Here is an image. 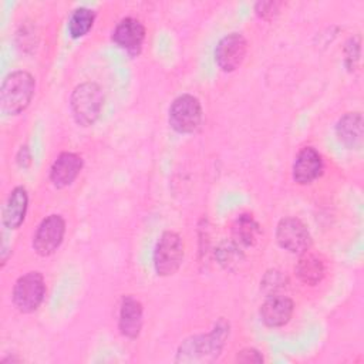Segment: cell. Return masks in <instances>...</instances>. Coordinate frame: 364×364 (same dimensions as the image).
<instances>
[{"mask_svg": "<svg viewBox=\"0 0 364 364\" xmlns=\"http://www.w3.org/2000/svg\"><path fill=\"white\" fill-rule=\"evenodd\" d=\"M296 274L306 284H317L324 276V263L317 255L304 252L296 264Z\"/></svg>", "mask_w": 364, "mask_h": 364, "instance_id": "ac0fdd59", "label": "cell"}, {"mask_svg": "<svg viewBox=\"0 0 364 364\" xmlns=\"http://www.w3.org/2000/svg\"><path fill=\"white\" fill-rule=\"evenodd\" d=\"M276 239L284 250L291 253H304L311 243L306 225L297 218H283L277 225Z\"/></svg>", "mask_w": 364, "mask_h": 364, "instance_id": "ba28073f", "label": "cell"}, {"mask_svg": "<svg viewBox=\"0 0 364 364\" xmlns=\"http://www.w3.org/2000/svg\"><path fill=\"white\" fill-rule=\"evenodd\" d=\"M336 132L347 148H358L363 142V117L360 112H348L336 125Z\"/></svg>", "mask_w": 364, "mask_h": 364, "instance_id": "2e32d148", "label": "cell"}, {"mask_svg": "<svg viewBox=\"0 0 364 364\" xmlns=\"http://www.w3.org/2000/svg\"><path fill=\"white\" fill-rule=\"evenodd\" d=\"M276 7H277V3H273V1L257 3L256 4V13L263 18H269L276 13Z\"/></svg>", "mask_w": 364, "mask_h": 364, "instance_id": "cb8c5ba5", "label": "cell"}, {"mask_svg": "<svg viewBox=\"0 0 364 364\" xmlns=\"http://www.w3.org/2000/svg\"><path fill=\"white\" fill-rule=\"evenodd\" d=\"M247 50L246 40L239 33H230L220 38L215 48V61L222 71L236 70L245 60Z\"/></svg>", "mask_w": 364, "mask_h": 364, "instance_id": "9c48e42d", "label": "cell"}, {"mask_svg": "<svg viewBox=\"0 0 364 364\" xmlns=\"http://www.w3.org/2000/svg\"><path fill=\"white\" fill-rule=\"evenodd\" d=\"M142 327V306L132 296H125L119 309V330L125 337H138Z\"/></svg>", "mask_w": 364, "mask_h": 364, "instance_id": "5bb4252c", "label": "cell"}, {"mask_svg": "<svg viewBox=\"0 0 364 364\" xmlns=\"http://www.w3.org/2000/svg\"><path fill=\"white\" fill-rule=\"evenodd\" d=\"M27 203V191L23 186L14 188L9 195L3 209V225L9 229H17L26 218Z\"/></svg>", "mask_w": 364, "mask_h": 364, "instance_id": "9a60e30c", "label": "cell"}, {"mask_svg": "<svg viewBox=\"0 0 364 364\" xmlns=\"http://www.w3.org/2000/svg\"><path fill=\"white\" fill-rule=\"evenodd\" d=\"M294 310L293 301L282 294H272L260 307L262 321L269 327H282L289 323Z\"/></svg>", "mask_w": 364, "mask_h": 364, "instance_id": "8fae6325", "label": "cell"}, {"mask_svg": "<svg viewBox=\"0 0 364 364\" xmlns=\"http://www.w3.org/2000/svg\"><path fill=\"white\" fill-rule=\"evenodd\" d=\"M112 40L129 54H138L145 40V27L136 18L125 17L117 24Z\"/></svg>", "mask_w": 364, "mask_h": 364, "instance_id": "30bf717a", "label": "cell"}, {"mask_svg": "<svg viewBox=\"0 0 364 364\" xmlns=\"http://www.w3.org/2000/svg\"><path fill=\"white\" fill-rule=\"evenodd\" d=\"M82 168L81 158L74 152H63L50 169V179L57 188H65L74 182Z\"/></svg>", "mask_w": 364, "mask_h": 364, "instance_id": "4fadbf2b", "label": "cell"}, {"mask_svg": "<svg viewBox=\"0 0 364 364\" xmlns=\"http://www.w3.org/2000/svg\"><path fill=\"white\" fill-rule=\"evenodd\" d=\"M284 284H286V277L277 270L267 272L262 280V287L267 293V296L276 294V291L279 289H283Z\"/></svg>", "mask_w": 364, "mask_h": 364, "instance_id": "44dd1931", "label": "cell"}, {"mask_svg": "<svg viewBox=\"0 0 364 364\" xmlns=\"http://www.w3.org/2000/svg\"><path fill=\"white\" fill-rule=\"evenodd\" d=\"M183 259V242L175 232H164L155 246L154 266L159 276L173 274Z\"/></svg>", "mask_w": 364, "mask_h": 364, "instance_id": "5b68a950", "label": "cell"}, {"mask_svg": "<svg viewBox=\"0 0 364 364\" xmlns=\"http://www.w3.org/2000/svg\"><path fill=\"white\" fill-rule=\"evenodd\" d=\"M346 53V65L350 71H353L358 63L360 58V43L354 41V38H351L344 48Z\"/></svg>", "mask_w": 364, "mask_h": 364, "instance_id": "7402d4cb", "label": "cell"}, {"mask_svg": "<svg viewBox=\"0 0 364 364\" xmlns=\"http://www.w3.org/2000/svg\"><path fill=\"white\" fill-rule=\"evenodd\" d=\"M65 233V222L60 215L47 216L36 230L33 247L40 256H50L63 242Z\"/></svg>", "mask_w": 364, "mask_h": 364, "instance_id": "52a82bcc", "label": "cell"}, {"mask_svg": "<svg viewBox=\"0 0 364 364\" xmlns=\"http://www.w3.org/2000/svg\"><path fill=\"white\" fill-rule=\"evenodd\" d=\"M323 169V161L321 155L311 146L303 148L293 164V179L297 183L306 185L313 182Z\"/></svg>", "mask_w": 364, "mask_h": 364, "instance_id": "7c38bea8", "label": "cell"}, {"mask_svg": "<svg viewBox=\"0 0 364 364\" xmlns=\"http://www.w3.org/2000/svg\"><path fill=\"white\" fill-rule=\"evenodd\" d=\"M229 327L225 321H219L213 331L191 337L182 343L178 351L176 361H212L220 353L228 337Z\"/></svg>", "mask_w": 364, "mask_h": 364, "instance_id": "6da1fadb", "label": "cell"}, {"mask_svg": "<svg viewBox=\"0 0 364 364\" xmlns=\"http://www.w3.org/2000/svg\"><path fill=\"white\" fill-rule=\"evenodd\" d=\"M259 223L250 215H240L232 225L233 242L239 246H253L259 239Z\"/></svg>", "mask_w": 364, "mask_h": 364, "instance_id": "e0dca14e", "label": "cell"}, {"mask_svg": "<svg viewBox=\"0 0 364 364\" xmlns=\"http://www.w3.org/2000/svg\"><path fill=\"white\" fill-rule=\"evenodd\" d=\"M36 82L30 73L14 71L9 74L0 88V105L1 111L7 115H16L24 111L33 95Z\"/></svg>", "mask_w": 364, "mask_h": 364, "instance_id": "7a4b0ae2", "label": "cell"}, {"mask_svg": "<svg viewBox=\"0 0 364 364\" xmlns=\"http://www.w3.org/2000/svg\"><path fill=\"white\" fill-rule=\"evenodd\" d=\"M236 361H239V363H262L263 357L255 348H245L237 353Z\"/></svg>", "mask_w": 364, "mask_h": 364, "instance_id": "603a6c76", "label": "cell"}, {"mask_svg": "<svg viewBox=\"0 0 364 364\" xmlns=\"http://www.w3.org/2000/svg\"><path fill=\"white\" fill-rule=\"evenodd\" d=\"M169 125L179 134L196 131L202 121V107L196 97L191 94L179 95L169 107Z\"/></svg>", "mask_w": 364, "mask_h": 364, "instance_id": "277c9868", "label": "cell"}, {"mask_svg": "<svg viewBox=\"0 0 364 364\" xmlns=\"http://www.w3.org/2000/svg\"><path fill=\"white\" fill-rule=\"evenodd\" d=\"M44 294V277L38 272H30L17 279L13 289V303L21 313H31L38 309Z\"/></svg>", "mask_w": 364, "mask_h": 364, "instance_id": "8992f818", "label": "cell"}, {"mask_svg": "<svg viewBox=\"0 0 364 364\" xmlns=\"http://www.w3.org/2000/svg\"><path fill=\"white\" fill-rule=\"evenodd\" d=\"M70 105L77 124L88 127L92 125L101 114L104 94L95 82H82L73 91Z\"/></svg>", "mask_w": 364, "mask_h": 364, "instance_id": "3957f363", "label": "cell"}, {"mask_svg": "<svg viewBox=\"0 0 364 364\" xmlns=\"http://www.w3.org/2000/svg\"><path fill=\"white\" fill-rule=\"evenodd\" d=\"M218 259H219V263L222 266H225L226 269H232L233 266H236L243 255L240 252V247L239 245H236L235 242H225L222 243L219 247H218Z\"/></svg>", "mask_w": 364, "mask_h": 364, "instance_id": "ffe728a7", "label": "cell"}, {"mask_svg": "<svg viewBox=\"0 0 364 364\" xmlns=\"http://www.w3.org/2000/svg\"><path fill=\"white\" fill-rule=\"evenodd\" d=\"M94 18H95V14L92 10L85 9V7L75 9L68 20L70 36L73 38H80V37L85 36L91 30V27L94 24Z\"/></svg>", "mask_w": 364, "mask_h": 364, "instance_id": "d6986e66", "label": "cell"}]
</instances>
